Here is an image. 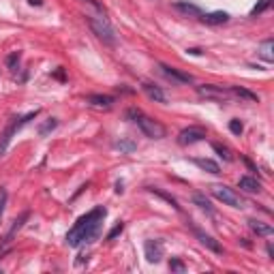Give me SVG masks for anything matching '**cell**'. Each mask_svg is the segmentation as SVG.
<instances>
[{
    "label": "cell",
    "mask_w": 274,
    "mask_h": 274,
    "mask_svg": "<svg viewBox=\"0 0 274 274\" xmlns=\"http://www.w3.org/2000/svg\"><path fill=\"white\" fill-rule=\"evenodd\" d=\"M107 210L103 206L94 208V210L86 212L84 217L77 219V223L73 225V229L67 233V244L69 246H80L82 242H94L101 233V225L105 219Z\"/></svg>",
    "instance_id": "cell-1"
},
{
    "label": "cell",
    "mask_w": 274,
    "mask_h": 274,
    "mask_svg": "<svg viewBox=\"0 0 274 274\" xmlns=\"http://www.w3.org/2000/svg\"><path fill=\"white\" fill-rule=\"evenodd\" d=\"M127 116L131 118L137 127L141 129V133L146 135V137H150V139H163V137L167 135V129L161 125L159 120H152L150 116H146V114H141L139 109H135V107H131L127 112Z\"/></svg>",
    "instance_id": "cell-2"
},
{
    "label": "cell",
    "mask_w": 274,
    "mask_h": 274,
    "mask_svg": "<svg viewBox=\"0 0 274 274\" xmlns=\"http://www.w3.org/2000/svg\"><path fill=\"white\" fill-rule=\"evenodd\" d=\"M37 109L35 112H30L28 116H24V118H11V122L6 125V129L2 133H0V156H2L4 152H6V148H9V143H11V139H13V135H15L19 129H22L24 125H28V122L32 120V118H37Z\"/></svg>",
    "instance_id": "cell-3"
},
{
    "label": "cell",
    "mask_w": 274,
    "mask_h": 274,
    "mask_svg": "<svg viewBox=\"0 0 274 274\" xmlns=\"http://www.w3.org/2000/svg\"><path fill=\"white\" fill-rule=\"evenodd\" d=\"M86 19H88V24H90V28H92L94 32H96V37L101 39V41H105V43H109V45H114L116 43V35H114V28L109 26V22L103 15H86Z\"/></svg>",
    "instance_id": "cell-4"
},
{
    "label": "cell",
    "mask_w": 274,
    "mask_h": 274,
    "mask_svg": "<svg viewBox=\"0 0 274 274\" xmlns=\"http://www.w3.org/2000/svg\"><path fill=\"white\" fill-rule=\"evenodd\" d=\"M212 195L214 197H217L219 201H223L225 206H231V208H240V210H242V208L246 206V201L240 197V195L233 191V188H229V186H225V184H214L212 188Z\"/></svg>",
    "instance_id": "cell-5"
},
{
    "label": "cell",
    "mask_w": 274,
    "mask_h": 274,
    "mask_svg": "<svg viewBox=\"0 0 274 274\" xmlns=\"http://www.w3.org/2000/svg\"><path fill=\"white\" fill-rule=\"evenodd\" d=\"M197 94L210 101H227L231 96L229 88L217 86V84H201V86H197Z\"/></svg>",
    "instance_id": "cell-6"
},
{
    "label": "cell",
    "mask_w": 274,
    "mask_h": 274,
    "mask_svg": "<svg viewBox=\"0 0 274 274\" xmlns=\"http://www.w3.org/2000/svg\"><path fill=\"white\" fill-rule=\"evenodd\" d=\"M206 137V129L201 127H186L182 129V131L178 133V143L180 146H191V143H197Z\"/></svg>",
    "instance_id": "cell-7"
},
{
    "label": "cell",
    "mask_w": 274,
    "mask_h": 274,
    "mask_svg": "<svg viewBox=\"0 0 274 274\" xmlns=\"http://www.w3.org/2000/svg\"><path fill=\"white\" fill-rule=\"evenodd\" d=\"M143 251H146V259L150 264H159L163 259V242L161 240H146Z\"/></svg>",
    "instance_id": "cell-8"
},
{
    "label": "cell",
    "mask_w": 274,
    "mask_h": 274,
    "mask_svg": "<svg viewBox=\"0 0 274 274\" xmlns=\"http://www.w3.org/2000/svg\"><path fill=\"white\" fill-rule=\"evenodd\" d=\"M161 71L169 77V80H174V82H178V84H191L193 82V75L184 73V71H178V69H174V67H167V64H161Z\"/></svg>",
    "instance_id": "cell-9"
},
{
    "label": "cell",
    "mask_w": 274,
    "mask_h": 274,
    "mask_svg": "<svg viewBox=\"0 0 274 274\" xmlns=\"http://www.w3.org/2000/svg\"><path fill=\"white\" fill-rule=\"evenodd\" d=\"M86 103H88V105H92V107L109 109L116 103V99H114V96H109V94H88L86 96Z\"/></svg>",
    "instance_id": "cell-10"
},
{
    "label": "cell",
    "mask_w": 274,
    "mask_h": 274,
    "mask_svg": "<svg viewBox=\"0 0 274 274\" xmlns=\"http://www.w3.org/2000/svg\"><path fill=\"white\" fill-rule=\"evenodd\" d=\"M238 186L244 188L246 193H262V182L251 178V176H242V178L238 180Z\"/></svg>",
    "instance_id": "cell-11"
},
{
    "label": "cell",
    "mask_w": 274,
    "mask_h": 274,
    "mask_svg": "<svg viewBox=\"0 0 274 274\" xmlns=\"http://www.w3.org/2000/svg\"><path fill=\"white\" fill-rule=\"evenodd\" d=\"M206 24H212V26H219V24H225L229 22V13L225 11H212V13H206V15H201Z\"/></svg>",
    "instance_id": "cell-12"
},
{
    "label": "cell",
    "mask_w": 274,
    "mask_h": 274,
    "mask_svg": "<svg viewBox=\"0 0 274 274\" xmlns=\"http://www.w3.org/2000/svg\"><path fill=\"white\" fill-rule=\"evenodd\" d=\"M249 227L257 233V236H272V233H274L272 225L264 223V221H257V219H249Z\"/></svg>",
    "instance_id": "cell-13"
},
{
    "label": "cell",
    "mask_w": 274,
    "mask_h": 274,
    "mask_svg": "<svg viewBox=\"0 0 274 274\" xmlns=\"http://www.w3.org/2000/svg\"><path fill=\"white\" fill-rule=\"evenodd\" d=\"M193 163L197 165L199 169H204V172H208V174H221V167H219V163H214L212 159H193Z\"/></svg>",
    "instance_id": "cell-14"
},
{
    "label": "cell",
    "mask_w": 274,
    "mask_h": 274,
    "mask_svg": "<svg viewBox=\"0 0 274 274\" xmlns=\"http://www.w3.org/2000/svg\"><path fill=\"white\" fill-rule=\"evenodd\" d=\"M195 233H197V238H199V242L204 244V246H208L210 251H214V253H223V246H221L217 240H214L212 236H206V233H201L199 229H195Z\"/></svg>",
    "instance_id": "cell-15"
},
{
    "label": "cell",
    "mask_w": 274,
    "mask_h": 274,
    "mask_svg": "<svg viewBox=\"0 0 274 274\" xmlns=\"http://www.w3.org/2000/svg\"><path fill=\"white\" fill-rule=\"evenodd\" d=\"M229 92L231 94H236V96H240V99H246V101H251V103H259V96L255 94V92H251V90H246V88H240V86H231L229 88Z\"/></svg>",
    "instance_id": "cell-16"
},
{
    "label": "cell",
    "mask_w": 274,
    "mask_h": 274,
    "mask_svg": "<svg viewBox=\"0 0 274 274\" xmlns=\"http://www.w3.org/2000/svg\"><path fill=\"white\" fill-rule=\"evenodd\" d=\"M141 88L146 90V94L150 96V99H154L156 103H165V94H163V90L159 86H152V84H143Z\"/></svg>",
    "instance_id": "cell-17"
},
{
    "label": "cell",
    "mask_w": 274,
    "mask_h": 274,
    "mask_svg": "<svg viewBox=\"0 0 274 274\" xmlns=\"http://www.w3.org/2000/svg\"><path fill=\"white\" fill-rule=\"evenodd\" d=\"M176 9L182 11V13H186V15H195V17L201 15L199 6L197 4H191V2H176Z\"/></svg>",
    "instance_id": "cell-18"
},
{
    "label": "cell",
    "mask_w": 274,
    "mask_h": 274,
    "mask_svg": "<svg viewBox=\"0 0 274 274\" xmlns=\"http://www.w3.org/2000/svg\"><path fill=\"white\" fill-rule=\"evenodd\" d=\"M114 148L120 150V152H125V154H131L133 150H137V143L129 141V139H118V141H114Z\"/></svg>",
    "instance_id": "cell-19"
},
{
    "label": "cell",
    "mask_w": 274,
    "mask_h": 274,
    "mask_svg": "<svg viewBox=\"0 0 274 274\" xmlns=\"http://www.w3.org/2000/svg\"><path fill=\"white\" fill-rule=\"evenodd\" d=\"M259 54L264 56L266 62H272L274 60V54H272V39H266L262 43V49H259Z\"/></svg>",
    "instance_id": "cell-20"
},
{
    "label": "cell",
    "mask_w": 274,
    "mask_h": 274,
    "mask_svg": "<svg viewBox=\"0 0 274 274\" xmlns=\"http://www.w3.org/2000/svg\"><path fill=\"white\" fill-rule=\"evenodd\" d=\"M56 127H58V120H56V118H49V120H45L43 125L39 127V135H41V137H45L47 133H51V131H54Z\"/></svg>",
    "instance_id": "cell-21"
},
{
    "label": "cell",
    "mask_w": 274,
    "mask_h": 274,
    "mask_svg": "<svg viewBox=\"0 0 274 274\" xmlns=\"http://www.w3.org/2000/svg\"><path fill=\"white\" fill-rule=\"evenodd\" d=\"M193 201H195V204H197L199 208H204L206 212H212V208H210V201H208V199H206L201 193H195V195H193Z\"/></svg>",
    "instance_id": "cell-22"
},
{
    "label": "cell",
    "mask_w": 274,
    "mask_h": 274,
    "mask_svg": "<svg viewBox=\"0 0 274 274\" xmlns=\"http://www.w3.org/2000/svg\"><path fill=\"white\" fill-rule=\"evenodd\" d=\"M270 2H272V0H259V4H255V6H253L251 15H253V17L262 15V13H264V11H266V9H268V6H270Z\"/></svg>",
    "instance_id": "cell-23"
},
{
    "label": "cell",
    "mask_w": 274,
    "mask_h": 274,
    "mask_svg": "<svg viewBox=\"0 0 274 274\" xmlns=\"http://www.w3.org/2000/svg\"><path fill=\"white\" fill-rule=\"evenodd\" d=\"M212 148L219 152L221 159H225V161H231V152H229V148L227 146H221V143H212Z\"/></svg>",
    "instance_id": "cell-24"
},
{
    "label": "cell",
    "mask_w": 274,
    "mask_h": 274,
    "mask_svg": "<svg viewBox=\"0 0 274 274\" xmlns=\"http://www.w3.org/2000/svg\"><path fill=\"white\" fill-rule=\"evenodd\" d=\"M19 58H22V54H19V51H13V54H11L9 58H6V67L15 71V69H17V64H19Z\"/></svg>",
    "instance_id": "cell-25"
},
{
    "label": "cell",
    "mask_w": 274,
    "mask_h": 274,
    "mask_svg": "<svg viewBox=\"0 0 274 274\" xmlns=\"http://www.w3.org/2000/svg\"><path fill=\"white\" fill-rule=\"evenodd\" d=\"M229 131L233 133V135H240L244 131V127H242V122H240L238 118H233V120H229Z\"/></svg>",
    "instance_id": "cell-26"
},
{
    "label": "cell",
    "mask_w": 274,
    "mask_h": 274,
    "mask_svg": "<svg viewBox=\"0 0 274 274\" xmlns=\"http://www.w3.org/2000/svg\"><path fill=\"white\" fill-rule=\"evenodd\" d=\"M169 270H174V272H184L186 268H184V264H182L180 259H172V262H169Z\"/></svg>",
    "instance_id": "cell-27"
},
{
    "label": "cell",
    "mask_w": 274,
    "mask_h": 274,
    "mask_svg": "<svg viewBox=\"0 0 274 274\" xmlns=\"http://www.w3.org/2000/svg\"><path fill=\"white\" fill-rule=\"evenodd\" d=\"M122 229H125V225H122V223H118V225H116L112 231L107 233V240H116V238H118L120 233H122Z\"/></svg>",
    "instance_id": "cell-28"
},
{
    "label": "cell",
    "mask_w": 274,
    "mask_h": 274,
    "mask_svg": "<svg viewBox=\"0 0 274 274\" xmlns=\"http://www.w3.org/2000/svg\"><path fill=\"white\" fill-rule=\"evenodd\" d=\"M4 201H6V193L0 191V214H2V208H4Z\"/></svg>",
    "instance_id": "cell-29"
},
{
    "label": "cell",
    "mask_w": 274,
    "mask_h": 274,
    "mask_svg": "<svg viewBox=\"0 0 274 274\" xmlns=\"http://www.w3.org/2000/svg\"><path fill=\"white\" fill-rule=\"evenodd\" d=\"M122 186H125V184H122V182H116V193H122V191H125V188H122Z\"/></svg>",
    "instance_id": "cell-30"
},
{
    "label": "cell",
    "mask_w": 274,
    "mask_h": 274,
    "mask_svg": "<svg viewBox=\"0 0 274 274\" xmlns=\"http://www.w3.org/2000/svg\"><path fill=\"white\" fill-rule=\"evenodd\" d=\"M28 2H30V4H37V6H41V4H43V0H28Z\"/></svg>",
    "instance_id": "cell-31"
}]
</instances>
